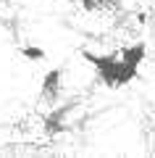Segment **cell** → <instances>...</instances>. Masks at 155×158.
I'll use <instances>...</instances> for the list:
<instances>
[{
	"instance_id": "cell-3",
	"label": "cell",
	"mask_w": 155,
	"mask_h": 158,
	"mask_svg": "<svg viewBox=\"0 0 155 158\" xmlns=\"http://www.w3.org/2000/svg\"><path fill=\"white\" fill-rule=\"evenodd\" d=\"M118 56H121L126 63H134V66H142V61L147 58V45H145L142 40H139V42H132V45H124Z\"/></svg>"
},
{
	"instance_id": "cell-2",
	"label": "cell",
	"mask_w": 155,
	"mask_h": 158,
	"mask_svg": "<svg viewBox=\"0 0 155 158\" xmlns=\"http://www.w3.org/2000/svg\"><path fill=\"white\" fill-rule=\"evenodd\" d=\"M39 90H42V98L47 103H55L58 95H61V90H63V69H50V71H45Z\"/></svg>"
},
{
	"instance_id": "cell-1",
	"label": "cell",
	"mask_w": 155,
	"mask_h": 158,
	"mask_svg": "<svg viewBox=\"0 0 155 158\" xmlns=\"http://www.w3.org/2000/svg\"><path fill=\"white\" fill-rule=\"evenodd\" d=\"M82 58H84L87 63H92L97 79H100L105 87H111V90L126 87L129 82H134L137 74H139V66L126 63L118 53H92V50H84Z\"/></svg>"
},
{
	"instance_id": "cell-5",
	"label": "cell",
	"mask_w": 155,
	"mask_h": 158,
	"mask_svg": "<svg viewBox=\"0 0 155 158\" xmlns=\"http://www.w3.org/2000/svg\"><path fill=\"white\" fill-rule=\"evenodd\" d=\"M74 3H79L84 11H97V8H103L105 3H111V0H74Z\"/></svg>"
},
{
	"instance_id": "cell-4",
	"label": "cell",
	"mask_w": 155,
	"mask_h": 158,
	"mask_svg": "<svg viewBox=\"0 0 155 158\" xmlns=\"http://www.w3.org/2000/svg\"><path fill=\"white\" fill-rule=\"evenodd\" d=\"M18 53H21L27 61H34V63H39V61L47 58V53H45L39 45H21V48H18Z\"/></svg>"
}]
</instances>
